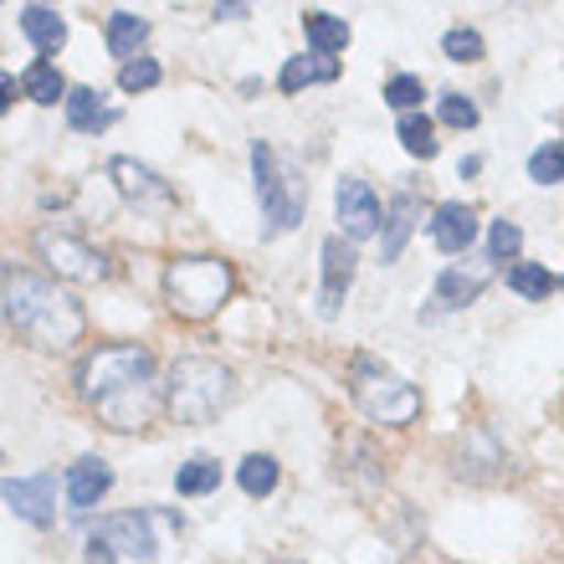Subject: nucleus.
I'll return each instance as SVG.
<instances>
[{
	"mask_svg": "<svg viewBox=\"0 0 564 564\" xmlns=\"http://www.w3.org/2000/svg\"><path fill=\"white\" fill-rule=\"evenodd\" d=\"M231 370L221 359H206V355H185L170 365V386H164V405L180 426H206L226 411L231 401Z\"/></svg>",
	"mask_w": 564,
	"mask_h": 564,
	"instance_id": "obj_3",
	"label": "nucleus"
},
{
	"mask_svg": "<svg viewBox=\"0 0 564 564\" xmlns=\"http://www.w3.org/2000/svg\"><path fill=\"white\" fill-rule=\"evenodd\" d=\"M77 395L113 431H144L160 411L154 355L139 344H104L77 365Z\"/></svg>",
	"mask_w": 564,
	"mask_h": 564,
	"instance_id": "obj_1",
	"label": "nucleus"
},
{
	"mask_svg": "<svg viewBox=\"0 0 564 564\" xmlns=\"http://www.w3.org/2000/svg\"><path fill=\"white\" fill-rule=\"evenodd\" d=\"M6 503H11L15 519L26 523H52V508H57V482L46 473L36 477H11L6 482Z\"/></svg>",
	"mask_w": 564,
	"mask_h": 564,
	"instance_id": "obj_13",
	"label": "nucleus"
},
{
	"mask_svg": "<svg viewBox=\"0 0 564 564\" xmlns=\"http://www.w3.org/2000/svg\"><path fill=\"white\" fill-rule=\"evenodd\" d=\"M488 282H492V262H473V268L452 262V268L436 278V303H442V308H462V303H477Z\"/></svg>",
	"mask_w": 564,
	"mask_h": 564,
	"instance_id": "obj_14",
	"label": "nucleus"
},
{
	"mask_svg": "<svg viewBox=\"0 0 564 564\" xmlns=\"http://www.w3.org/2000/svg\"><path fill=\"white\" fill-rule=\"evenodd\" d=\"M216 488H221V462H216V457H191L175 473V492H180V498H200V492H216Z\"/></svg>",
	"mask_w": 564,
	"mask_h": 564,
	"instance_id": "obj_23",
	"label": "nucleus"
},
{
	"mask_svg": "<svg viewBox=\"0 0 564 564\" xmlns=\"http://www.w3.org/2000/svg\"><path fill=\"white\" fill-rule=\"evenodd\" d=\"M395 139H401L405 154H416V160L436 154V123H431L426 113H405V119L395 123Z\"/></svg>",
	"mask_w": 564,
	"mask_h": 564,
	"instance_id": "obj_25",
	"label": "nucleus"
},
{
	"mask_svg": "<svg viewBox=\"0 0 564 564\" xmlns=\"http://www.w3.org/2000/svg\"><path fill=\"white\" fill-rule=\"evenodd\" d=\"M113 554H119V550H113L108 539H98V534L88 539V564H113Z\"/></svg>",
	"mask_w": 564,
	"mask_h": 564,
	"instance_id": "obj_33",
	"label": "nucleus"
},
{
	"mask_svg": "<svg viewBox=\"0 0 564 564\" xmlns=\"http://www.w3.org/2000/svg\"><path fill=\"white\" fill-rule=\"evenodd\" d=\"M21 93H26L31 104H67V98H73V88H67V77L57 73V62H31L26 67V77H21Z\"/></svg>",
	"mask_w": 564,
	"mask_h": 564,
	"instance_id": "obj_18",
	"label": "nucleus"
},
{
	"mask_svg": "<svg viewBox=\"0 0 564 564\" xmlns=\"http://www.w3.org/2000/svg\"><path fill=\"white\" fill-rule=\"evenodd\" d=\"M252 175H257V200H262V221H268L262 231H268V237L293 231V226L303 221V191L278 170V154H272V144H262V139L252 144Z\"/></svg>",
	"mask_w": 564,
	"mask_h": 564,
	"instance_id": "obj_6",
	"label": "nucleus"
},
{
	"mask_svg": "<svg viewBox=\"0 0 564 564\" xmlns=\"http://www.w3.org/2000/svg\"><path fill=\"white\" fill-rule=\"evenodd\" d=\"M108 180H113L123 200H129V206H139V210H170V206H175V185H170V180H160L149 164L129 160V154L108 160Z\"/></svg>",
	"mask_w": 564,
	"mask_h": 564,
	"instance_id": "obj_8",
	"label": "nucleus"
},
{
	"mask_svg": "<svg viewBox=\"0 0 564 564\" xmlns=\"http://www.w3.org/2000/svg\"><path fill=\"white\" fill-rule=\"evenodd\" d=\"M21 31H26L31 42H36V52H46V57H57L62 42H67V26H62V15L46 11V6H26V11H21Z\"/></svg>",
	"mask_w": 564,
	"mask_h": 564,
	"instance_id": "obj_19",
	"label": "nucleus"
},
{
	"mask_svg": "<svg viewBox=\"0 0 564 564\" xmlns=\"http://www.w3.org/2000/svg\"><path fill=\"white\" fill-rule=\"evenodd\" d=\"M303 31H308L313 52H324V57H334V52L349 46V26H344L339 15H328V11H303Z\"/></svg>",
	"mask_w": 564,
	"mask_h": 564,
	"instance_id": "obj_22",
	"label": "nucleus"
},
{
	"mask_svg": "<svg viewBox=\"0 0 564 564\" xmlns=\"http://www.w3.org/2000/svg\"><path fill=\"white\" fill-rule=\"evenodd\" d=\"M349 395H355V405L365 411V416L375 421V426H411V421L421 416V390L405 380V375L386 370L380 359L359 355L355 370H349Z\"/></svg>",
	"mask_w": 564,
	"mask_h": 564,
	"instance_id": "obj_5",
	"label": "nucleus"
},
{
	"mask_svg": "<svg viewBox=\"0 0 564 564\" xmlns=\"http://www.w3.org/2000/svg\"><path fill=\"white\" fill-rule=\"evenodd\" d=\"M67 123H73L77 134H98V129L113 123V108H104V93L73 88V98H67Z\"/></svg>",
	"mask_w": 564,
	"mask_h": 564,
	"instance_id": "obj_20",
	"label": "nucleus"
},
{
	"mask_svg": "<svg viewBox=\"0 0 564 564\" xmlns=\"http://www.w3.org/2000/svg\"><path fill=\"white\" fill-rule=\"evenodd\" d=\"M529 180H539V185H560L564 180V154H560V144H544V149H534L529 154Z\"/></svg>",
	"mask_w": 564,
	"mask_h": 564,
	"instance_id": "obj_29",
	"label": "nucleus"
},
{
	"mask_svg": "<svg viewBox=\"0 0 564 564\" xmlns=\"http://www.w3.org/2000/svg\"><path fill=\"white\" fill-rule=\"evenodd\" d=\"M416 216H421V200L411 191L395 195V206L386 216V237H380V262H395L405 252V237L416 231Z\"/></svg>",
	"mask_w": 564,
	"mask_h": 564,
	"instance_id": "obj_17",
	"label": "nucleus"
},
{
	"mask_svg": "<svg viewBox=\"0 0 564 564\" xmlns=\"http://www.w3.org/2000/svg\"><path fill=\"white\" fill-rule=\"evenodd\" d=\"M523 247V231L513 221H492L488 231V262H503V257H519Z\"/></svg>",
	"mask_w": 564,
	"mask_h": 564,
	"instance_id": "obj_31",
	"label": "nucleus"
},
{
	"mask_svg": "<svg viewBox=\"0 0 564 564\" xmlns=\"http://www.w3.org/2000/svg\"><path fill=\"white\" fill-rule=\"evenodd\" d=\"M442 52L452 62H482V36H477L473 26H452L442 36Z\"/></svg>",
	"mask_w": 564,
	"mask_h": 564,
	"instance_id": "obj_27",
	"label": "nucleus"
},
{
	"mask_svg": "<svg viewBox=\"0 0 564 564\" xmlns=\"http://www.w3.org/2000/svg\"><path fill=\"white\" fill-rule=\"evenodd\" d=\"M108 488H113V467H108L104 457H83L73 473H67V503L73 508H93Z\"/></svg>",
	"mask_w": 564,
	"mask_h": 564,
	"instance_id": "obj_15",
	"label": "nucleus"
},
{
	"mask_svg": "<svg viewBox=\"0 0 564 564\" xmlns=\"http://www.w3.org/2000/svg\"><path fill=\"white\" fill-rule=\"evenodd\" d=\"M421 98H426V88H421V77H411V73H401V77H390L386 83V104L401 108V113H411Z\"/></svg>",
	"mask_w": 564,
	"mask_h": 564,
	"instance_id": "obj_30",
	"label": "nucleus"
},
{
	"mask_svg": "<svg viewBox=\"0 0 564 564\" xmlns=\"http://www.w3.org/2000/svg\"><path fill=\"white\" fill-rule=\"evenodd\" d=\"M216 15H221V21H241V15H247V6H216Z\"/></svg>",
	"mask_w": 564,
	"mask_h": 564,
	"instance_id": "obj_34",
	"label": "nucleus"
},
{
	"mask_svg": "<svg viewBox=\"0 0 564 564\" xmlns=\"http://www.w3.org/2000/svg\"><path fill=\"white\" fill-rule=\"evenodd\" d=\"M560 154H564V139H560Z\"/></svg>",
	"mask_w": 564,
	"mask_h": 564,
	"instance_id": "obj_35",
	"label": "nucleus"
},
{
	"mask_svg": "<svg viewBox=\"0 0 564 564\" xmlns=\"http://www.w3.org/2000/svg\"><path fill=\"white\" fill-rule=\"evenodd\" d=\"M36 257H42L46 268L57 272V278H73V282H104L108 278V257L93 252L88 241L67 237V231H36Z\"/></svg>",
	"mask_w": 564,
	"mask_h": 564,
	"instance_id": "obj_7",
	"label": "nucleus"
},
{
	"mask_svg": "<svg viewBox=\"0 0 564 564\" xmlns=\"http://www.w3.org/2000/svg\"><path fill=\"white\" fill-rule=\"evenodd\" d=\"M144 36H149L144 15H134V11H113V15H108V52H113V57L134 62V52L144 46Z\"/></svg>",
	"mask_w": 564,
	"mask_h": 564,
	"instance_id": "obj_21",
	"label": "nucleus"
},
{
	"mask_svg": "<svg viewBox=\"0 0 564 564\" xmlns=\"http://www.w3.org/2000/svg\"><path fill=\"white\" fill-rule=\"evenodd\" d=\"M426 231H431V241H436L446 257H462V252H467V247L477 241V216H473V206H462V200H446V206L431 210Z\"/></svg>",
	"mask_w": 564,
	"mask_h": 564,
	"instance_id": "obj_12",
	"label": "nucleus"
},
{
	"mask_svg": "<svg viewBox=\"0 0 564 564\" xmlns=\"http://www.w3.org/2000/svg\"><path fill=\"white\" fill-rule=\"evenodd\" d=\"M160 83V62L154 57H134V62H123L119 67V88L123 93H149Z\"/></svg>",
	"mask_w": 564,
	"mask_h": 564,
	"instance_id": "obj_28",
	"label": "nucleus"
},
{
	"mask_svg": "<svg viewBox=\"0 0 564 564\" xmlns=\"http://www.w3.org/2000/svg\"><path fill=\"white\" fill-rule=\"evenodd\" d=\"M6 324L36 349H73L88 334V318L73 293H62L57 282L36 272H21L15 262H6Z\"/></svg>",
	"mask_w": 564,
	"mask_h": 564,
	"instance_id": "obj_2",
	"label": "nucleus"
},
{
	"mask_svg": "<svg viewBox=\"0 0 564 564\" xmlns=\"http://www.w3.org/2000/svg\"><path fill=\"white\" fill-rule=\"evenodd\" d=\"M237 482L247 498H268L272 488H278V457H268V452H252V457L237 467Z\"/></svg>",
	"mask_w": 564,
	"mask_h": 564,
	"instance_id": "obj_24",
	"label": "nucleus"
},
{
	"mask_svg": "<svg viewBox=\"0 0 564 564\" xmlns=\"http://www.w3.org/2000/svg\"><path fill=\"white\" fill-rule=\"evenodd\" d=\"M237 293V272L221 257H175L164 268V303L180 318H210L221 303Z\"/></svg>",
	"mask_w": 564,
	"mask_h": 564,
	"instance_id": "obj_4",
	"label": "nucleus"
},
{
	"mask_svg": "<svg viewBox=\"0 0 564 564\" xmlns=\"http://www.w3.org/2000/svg\"><path fill=\"white\" fill-rule=\"evenodd\" d=\"M98 539H108L119 554L129 560H154L160 554V539H154V513H119V519L98 523Z\"/></svg>",
	"mask_w": 564,
	"mask_h": 564,
	"instance_id": "obj_10",
	"label": "nucleus"
},
{
	"mask_svg": "<svg viewBox=\"0 0 564 564\" xmlns=\"http://www.w3.org/2000/svg\"><path fill=\"white\" fill-rule=\"evenodd\" d=\"M442 123L452 129H477V104L462 93H442Z\"/></svg>",
	"mask_w": 564,
	"mask_h": 564,
	"instance_id": "obj_32",
	"label": "nucleus"
},
{
	"mask_svg": "<svg viewBox=\"0 0 564 564\" xmlns=\"http://www.w3.org/2000/svg\"><path fill=\"white\" fill-rule=\"evenodd\" d=\"M339 77V62L324 57V52H308V57H288L278 73V88L282 93H303L313 88V83H334Z\"/></svg>",
	"mask_w": 564,
	"mask_h": 564,
	"instance_id": "obj_16",
	"label": "nucleus"
},
{
	"mask_svg": "<svg viewBox=\"0 0 564 564\" xmlns=\"http://www.w3.org/2000/svg\"><path fill=\"white\" fill-rule=\"evenodd\" d=\"M508 288H513L519 297H550L554 288H560V282H554L550 272L539 268V262H519V268L508 272Z\"/></svg>",
	"mask_w": 564,
	"mask_h": 564,
	"instance_id": "obj_26",
	"label": "nucleus"
},
{
	"mask_svg": "<svg viewBox=\"0 0 564 564\" xmlns=\"http://www.w3.org/2000/svg\"><path fill=\"white\" fill-rule=\"evenodd\" d=\"M334 210H339V226L349 241H365L380 231V200H375V191L365 185V180L344 175L339 191H334Z\"/></svg>",
	"mask_w": 564,
	"mask_h": 564,
	"instance_id": "obj_9",
	"label": "nucleus"
},
{
	"mask_svg": "<svg viewBox=\"0 0 564 564\" xmlns=\"http://www.w3.org/2000/svg\"><path fill=\"white\" fill-rule=\"evenodd\" d=\"M349 282H355V247L344 237H328L324 241V288H318V313H324V318L339 313Z\"/></svg>",
	"mask_w": 564,
	"mask_h": 564,
	"instance_id": "obj_11",
	"label": "nucleus"
}]
</instances>
